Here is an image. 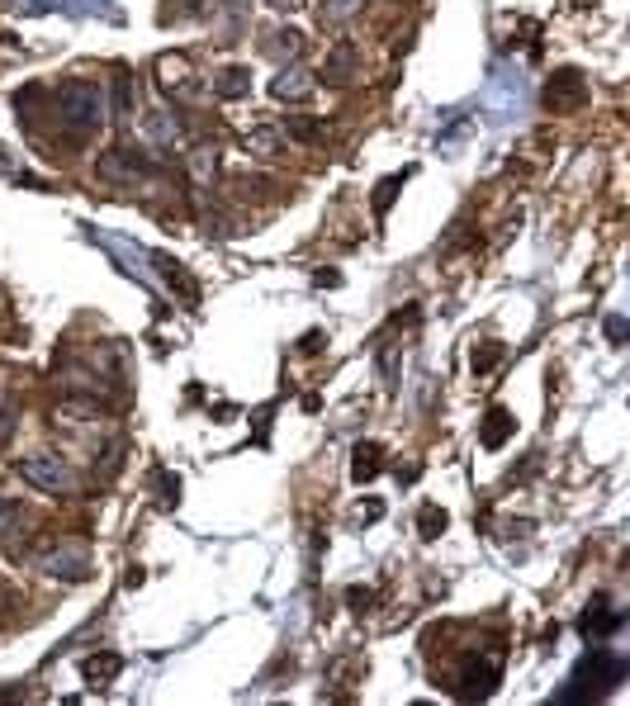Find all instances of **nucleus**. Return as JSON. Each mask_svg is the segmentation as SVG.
<instances>
[{"instance_id": "13", "label": "nucleus", "mask_w": 630, "mask_h": 706, "mask_svg": "<svg viewBox=\"0 0 630 706\" xmlns=\"http://www.w3.org/2000/svg\"><path fill=\"white\" fill-rule=\"evenodd\" d=\"M379 446L375 441H360L356 446V460H351V479H356V484H370V479H375L379 470H384V460H379Z\"/></svg>"}, {"instance_id": "17", "label": "nucleus", "mask_w": 630, "mask_h": 706, "mask_svg": "<svg viewBox=\"0 0 630 706\" xmlns=\"http://www.w3.org/2000/svg\"><path fill=\"white\" fill-rule=\"evenodd\" d=\"M62 10L67 15H105V19H119V5L114 0H62Z\"/></svg>"}, {"instance_id": "27", "label": "nucleus", "mask_w": 630, "mask_h": 706, "mask_svg": "<svg viewBox=\"0 0 630 706\" xmlns=\"http://www.w3.org/2000/svg\"><path fill=\"white\" fill-rule=\"evenodd\" d=\"M15 432V408H0V441Z\"/></svg>"}, {"instance_id": "8", "label": "nucleus", "mask_w": 630, "mask_h": 706, "mask_svg": "<svg viewBox=\"0 0 630 706\" xmlns=\"http://www.w3.org/2000/svg\"><path fill=\"white\" fill-rule=\"evenodd\" d=\"M517 105H522V76L498 72L488 81V114H493V119H507Z\"/></svg>"}, {"instance_id": "24", "label": "nucleus", "mask_w": 630, "mask_h": 706, "mask_svg": "<svg viewBox=\"0 0 630 706\" xmlns=\"http://www.w3.org/2000/svg\"><path fill=\"white\" fill-rule=\"evenodd\" d=\"M114 114H119V119H128V114H133V100H128V76H119V81H114Z\"/></svg>"}, {"instance_id": "7", "label": "nucleus", "mask_w": 630, "mask_h": 706, "mask_svg": "<svg viewBox=\"0 0 630 706\" xmlns=\"http://www.w3.org/2000/svg\"><path fill=\"white\" fill-rule=\"evenodd\" d=\"M270 95H275V100H285V105H299V100H308V95H313V76H308L304 67L285 62L280 72L270 76Z\"/></svg>"}, {"instance_id": "26", "label": "nucleus", "mask_w": 630, "mask_h": 706, "mask_svg": "<svg viewBox=\"0 0 630 706\" xmlns=\"http://www.w3.org/2000/svg\"><path fill=\"white\" fill-rule=\"evenodd\" d=\"M607 337H612V342H626V318H607Z\"/></svg>"}, {"instance_id": "22", "label": "nucleus", "mask_w": 630, "mask_h": 706, "mask_svg": "<svg viewBox=\"0 0 630 706\" xmlns=\"http://www.w3.org/2000/svg\"><path fill=\"white\" fill-rule=\"evenodd\" d=\"M498 361H503V346H484V351L474 346V375H488Z\"/></svg>"}, {"instance_id": "21", "label": "nucleus", "mask_w": 630, "mask_h": 706, "mask_svg": "<svg viewBox=\"0 0 630 706\" xmlns=\"http://www.w3.org/2000/svg\"><path fill=\"white\" fill-rule=\"evenodd\" d=\"M285 133H289V138H299V143H318V138H323V128L308 124V119H299V114H289V119H285Z\"/></svg>"}, {"instance_id": "19", "label": "nucleus", "mask_w": 630, "mask_h": 706, "mask_svg": "<svg viewBox=\"0 0 630 706\" xmlns=\"http://www.w3.org/2000/svg\"><path fill=\"white\" fill-rule=\"evenodd\" d=\"M417 531H422L427 541H436V536L446 531V512H441L436 503H427V507H422V517H417Z\"/></svg>"}, {"instance_id": "25", "label": "nucleus", "mask_w": 630, "mask_h": 706, "mask_svg": "<svg viewBox=\"0 0 630 706\" xmlns=\"http://www.w3.org/2000/svg\"><path fill=\"white\" fill-rule=\"evenodd\" d=\"M15 517H19V507H15V503H0V536H5V531L15 526Z\"/></svg>"}, {"instance_id": "23", "label": "nucleus", "mask_w": 630, "mask_h": 706, "mask_svg": "<svg viewBox=\"0 0 630 706\" xmlns=\"http://www.w3.org/2000/svg\"><path fill=\"white\" fill-rule=\"evenodd\" d=\"M403 185V176H389V181L379 185V195H375V214H389V204H394V190Z\"/></svg>"}, {"instance_id": "12", "label": "nucleus", "mask_w": 630, "mask_h": 706, "mask_svg": "<svg viewBox=\"0 0 630 706\" xmlns=\"http://www.w3.org/2000/svg\"><path fill=\"white\" fill-rule=\"evenodd\" d=\"M299 53H304V29H275V34H270L266 57H275L280 67H285V62H294Z\"/></svg>"}, {"instance_id": "16", "label": "nucleus", "mask_w": 630, "mask_h": 706, "mask_svg": "<svg viewBox=\"0 0 630 706\" xmlns=\"http://www.w3.org/2000/svg\"><path fill=\"white\" fill-rule=\"evenodd\" d=\"M360 5L365 0H318V15H323V24H346L351 15H360Z\"/></svg>"}, {"instance_id": "4", "label": "nucleus", "mask_w": 630, "mask_h": 706, "mask_svg": "<svg viewBox=\"0 0 630 706\" xmlns=\"http://www.w3.org/2000/svg\"><path fill=\"white\" fill-rule=\"evenodd\" d=\"M95 171H100L105 181H119V185H143V181H157V166L147 162V157H138L133 147H114V152H105Z\"/></svg>"}, {"instance_id": "3", "label": "nucleus", "mask_w": 630, "mask_h": 706, "mask_svg": "<svg viewBox=\"0 0 630 706\" xmlns=\"http://www.w3.org/2000/svg\"><path fill=\"white\" fill-rule=\"evenodd\" d=\"M19 474L43 493H72L76 489V474L67 470V460H62V455H48V451L24 455V460H19Z\"/></svg>"}, {"instance_id": "20", "label": "nucleus", "mask_w": 630, "mask_h": 706, "mask_svg": "<svg viewBox=\"0 0 630 706\" xmlns=\"http://www.w3.org/2000/svg\"><path fill=\"white\" fill-rule=\"evenodd\" d=\"M119 669H124V664H119V654H105V659H86V678H90V683H109V678H114Z\"/></svg>"}, {"instance_id": "11", "label": "nucleus", "mask_w": 630, "mask_h": 706, "mask_svg": "<svg viewBox=\"0 0 630 706\" xmlns=\"http://www.w3.org/2000/svg\"><path fill=\"white\" fill-rule=\"evenodd\" d=\"M517 432V417L507 413V408H493V413L484 417V432H479V441H484L488 451H498V446H507V436Z\"/></svg>"}, {"instance_id": "15", "label": "nucleus", "mask_w": 630, "mask_h": 706, "mask_svg": "<svg viewBox=\"0 0 630 706\" xmlns=\"http://www.w3.org/2000/svg\"><path fill=\"white\" fill-rule=\"evenodd\" d=\"M190 176H195L199 185L214 181V176H218V147H209V143L190 147Z\"/></svg>"}, {"instance_id": "1", "label": "nucleus", "mask_w": 630, "mask_h": 706, "mask_svg": "<svg viewBox=\"0 0 630 706\" xmlns=\"http://www.w3.org/2000/svg\"><path fill=\"white\" fill-rule=\"evenodd\" d=\"M53 114L72 138H90L105 124V91L90 86V81H67V86L53 91Z\"/></svg>"}, {"instance_id": "18", "label": "nucleus", "mask_w": 630, "mask_h": 706, "mask_svg": "<svg viewBox=\"0 0 630 706\" xmlns=\"http://www.w3.org/2000/svg\"><path fill=\"white\" fill-rule=\"evenodd\" d=\"M280 143H285V133H280V128H252V133H247V147H252V152H280Z\"/></svg>"}, {"instance_id": "10", "label": "nucleus", "mask_w": 630, "mask_h": 706, "mask_svg": "<svg viewBox=\"0 0 630 706\" xmlns=\"http://www.w3.org/2000/svg\"><path fill=\"white\" fill-rule=\"evenodd\" d=\"M214 95L218 100H247L252 95V72L247 67H223V72H214Z\"/></svg>"}, {"instance_id": "9", "label": "nucleus", "mask_w": 630, "mask_h": 706, "mask_svg": "<svg viewBox=\"0 0 630 706\" xmlns=\"http://www.w3.org/2000/svg\"><path fill=\"white\" fill-rule=\"evenodd\" d=\"M356 76V43H332V53L323 57V81L327 86H346Z\"/></svg>"}, {"instance_id": "28", "label": "nucleus", "mask_w": 630, "mask_h": 706, "mask_svg": "<svg viewBox=\"0 0 630 706\" xmlns=\"http://www.w3.org/2000/svg\"><path fill=\"white\" fill-rule=\"evenodd\" d=\"M266 5H275V10H299L304 0H266Z\"/></svg>"}, {"instance_id": "5", "label": "nucleus", "mask_w": 630, "mask_h": 706, "mask_svg": "<svg viewBox=\"0 0 630 706\" xmlns=\"http://www.w3.org/2000/svg\"><path fill=\"white\" fill-rule=\"evenodd\" d=\"M38 564H43V574H53V579H67V583L90 579V550H86V545H76V541L48 550Z\"/></svg>"}, {"instance_id": "14", "label": "nucleus", "mask_w": 630, "mask_h": 706, "mask_svg": "<svg viewBox=\"0 0 630 706\" xmlns=\"http://www.w3.org/2000/svg\"><path fill=\"white\" fill-rule=\"evenodd\" d=\"M143 128H147V138H152V143L157 147H171L176 143V114H166V109H147L143 114Z\"/></svg>"}, {"instance_id": "2", "label": "nucleus", "mask_w": 630, "mask_h": 706, "mask_svg": "<svg viewBox=\"0 0 630 706\" xmlns=\"http://www.w3.org/2000/svg\"><path fill=\"white\" fill-rule=\"evenodd\" d=\"M621 678H626V659L612 654V650H593L583 664H578L574 678H569V688L559 692V702H588V697H602V692H612Z\"/></svg>"}, {"instance_id": "6", "label": "nucleus", "mask_w": 630, "mask_h": 706, "mask_svg": "<svg viewBox=\"0 0 630 706\" xmlns=\"http://www.w3.org/2000/svg\"><path fill=\"white\" fill-rule=\"evenodd\" d=\"M545 100H550V109H574V105H583L588 100V81L574 72V67H564V72H555L550 76V86H545Z\"/></svg>"}]
</instances>
